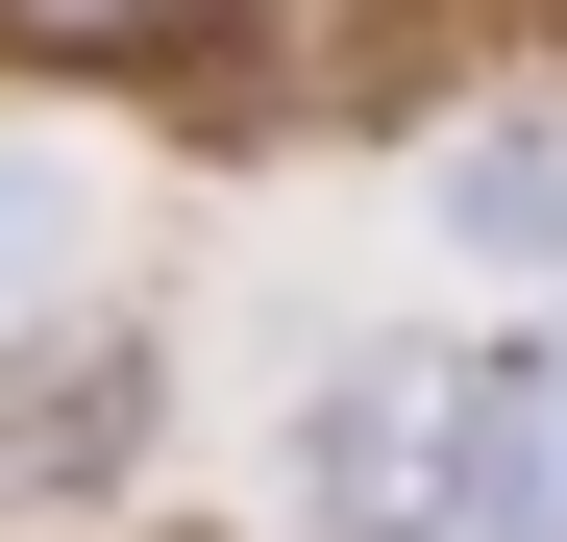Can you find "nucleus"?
Segmentation results:
<instances>
[{"mask_svg": "<svg viewBox=\"0 0 567 542\" xmlns=\"http://www.w3.org/2000/svg\"><path fill=\"white\" fill-rule=\"evenodd\" d=\"M321 542H567V321H420L297 395Z\"/></svg>", "mask_w": 567, "mask_h": 542, "instance_id": "f257e3e1", "label": "nucleus"}, {"mask_svg": "<svg viewBox=\"0 0 567 542\" xmlns=\"http://www.w3.org/2000/svg\"><path fill=\"white\" fill-rule=\"evenodd\" d=\"M124 444H148V345H124V321H74V345H25V321H0V518L124 493Z\"/></svg>", "mask_w": 567, "mask_h": 542, "instance_id": "f03ea898", "label": "nucleus"}, {"mask_svg": "<svg viewBox=\"0 0 567 542\" xmlns=\"http://www.w3.org/2000/svg\"><path fill=\"white\" fill-rule=\"evenodd\" d=\"M420 198H444V247H494V271H567V124H468Z\"/></svg>", "mask_w": 567, "mask_h": 542, "instance_id": "7ed1b4c3", "label": "nucleus"}, {"mask_svg": "<svg viewBox=\"0 0 567 542\" xmlns=\"http://www.w3.org/2000/svg\"><path fill=\"white\" fill-rule=\"evenodd\" d=\"M74 271H100V173H74V148H0V321H50Z\"/></svg>", "mask_w": 567, "mask_h": 542, "instance_id": "20e7f679", "label": "nucleus"}]
</instances>
